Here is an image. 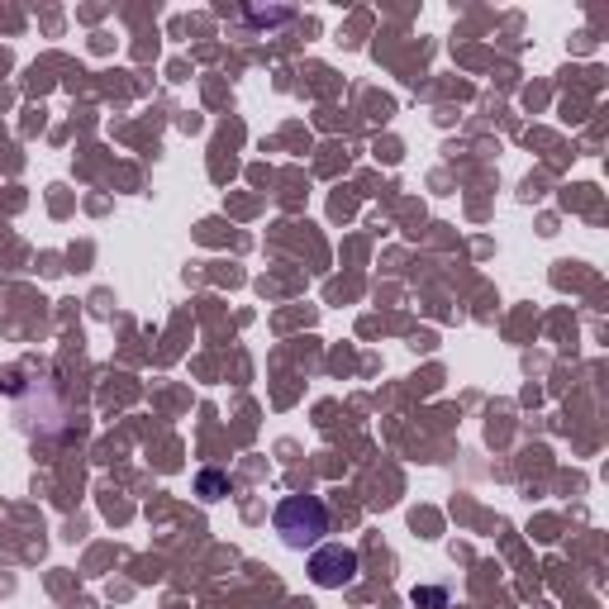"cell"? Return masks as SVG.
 Segmentation results:
<instances>
[{
  "label": "cell",
  "mask_w": 609,
  "mask_h": 609,
  "mask_svg": "<svg viewBox=\"0 0 609 609\" xmlns=\"http://www.w3.org/2000/svg\"><path fill=\"white\" fill-rule=\"evenodd\" d=\"M271 524H277L287 548H295V552L319 548L324 534H329V504L319 496H287L277 504V514H271Z\"/></svg>",
  "instance_id": "obj_1"
},
{
  "label": "cell",
  "mask_w": 609,
  "mask_h": 609,
  "mask_svg": "<svg viewBox=\"0 0 609 609\" xmlns=\"http://www.w3.org/2000/svg\"><path fill=\"white\" fill-rule=\"evenodd\" d=\"M357 572H362V557L353 548H315V557H309V576H315V586H324V590L353 586Z\"/></svg>",
  "instance_id": "obj_2"
},
{
  "label": "cell",
  "mask_w": 609,
  "mask_h": 609,
  "mask_svg": "<svg viewBox=\"0 0 609 609\" xmlns=\"http://www.w3.org/2000/svg\"><path fill=\"white\" fill-rule=\"evenodd\" d=\"M196 490L205 500H219V496H229V476L224 472H200L196 476Z\"/></svg>",
  "instance_id": "obj_3"
},
{
  "label": "cell",
  "mask_w": 609,
  "mask_h": 609,
  "mask_svg": "<svg viewBox=\"0 0 609 609\" xmlns=\"http://www.w3.org/2000/svg\"><path fill=\"white\" fill-rule=\"evenodd\" d=\"M414 605H434V609H443V605H448V590H414Z\"/></svg>",
  "instance_id": "obj_4"
}]
</instances>
